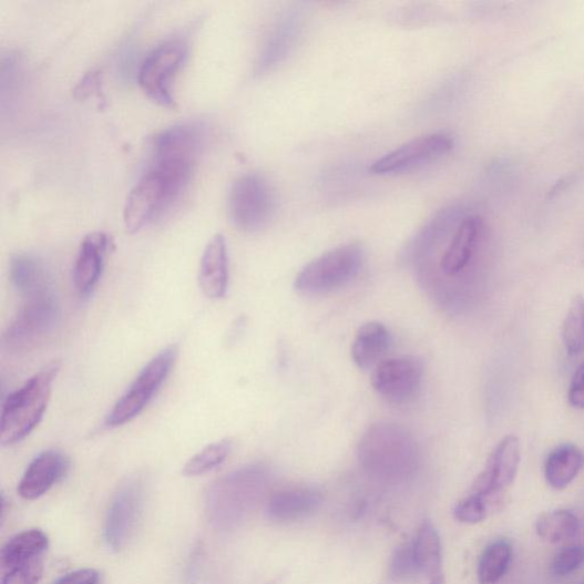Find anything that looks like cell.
<instances>
[{
    "instance_id": "12",
    "label": "cell",
    "mask_w": 584,
    "mask_h": 584,
    "mask_svg": "<svg viewBox=\"0 0 584 584\" xmlns=\"http://www.w3.org/2000/svg\"><path fill=\"white\" fill-rule=\"evenodd\" d=\"M453 148V140L444 133L424 135L412 140L383 155L371 165L375 174L402 173L431 164L444 157Z\"/></svg>"
},
{
    "instance_id": "19",
    "label": "cell",
    "mask_w": 584,
    "mask_h": 584,
    "mask_svg": "<svg viewBox=\"0 0 584 584\" xmlns=\"http://www.w3.org/2000/svg\"><path fill=\"white\" fill-rule=\"evenodd\" d=\"M301 30L298 16H288L270 32L256 64L258 74L270 71L280 64L295 48Z\"/></svg>"
},
{
    "instance_id": "18",
    "label": "cell",
    "mask_w": 584,
    "mask_h": 584,
    "mask_svg": "<svg viewBox=\"0 0 584 584\" xmlns=\"http://www.w3.org/2000/svg\"><path fill=\"white\" fill-rule=\"evenodd\" d=\"M228 254L225 238L219 235L208 243L201 262L199 283L207 298L222 299L228 289Z\"/></svg>"
},
{
    "instance_id": "17",
    "label": "cell",
    "mask_w": 584,
    "mask_h": 584,
    "mask_svg": "<svg viewBox=\"0 0 584 584\" xmlns=\"http://www.w3.org/2000/svg\"><path fill=\"white\" fill-rule=\"evenodd\" d=\"M107 249L109 237L103 232H93L83 240L73 268L74 288L82 298L91 296L98 287Z\"/></svg>"
},
{
    "instance_id": "16",
    "label": "cell",
    "mask_w": 584,
    "mask_h": 584,
    "mask_svg": "<svg viewBox=\"0 0 584 584\" xmlns=\"http://www.w3.org/2000/svg\"><path fill=\"white\" fill-rule=\"evenodd\" d=\"M324 494L314 486H294L270 494L266 502V515L280 524L295 523L318 512Z\"/></svg>"
},
{
    "instance_id": "29",
    "label": "cell",
    "mask_w": 584,
    "mask_h": 584,
    "mask_svg": "<svg viewBox=\"0 0 584 584\" xmlns=\"http://www.w3.org/2000/svg\"><path fill=\"white\" fill-rule=\"evenodd\" d=\"M492 514L489 504L480 496L470 494L460 500L453 510L454 519L464 524H478Z\"/></svg>"
},
{
    "instance_id": "24",
    "label": "cell",
    "mask_w": 584,
    "mask_h": 584,
    "mask_svg": "<svg viewBox=\"0 0 584 584\" xmlns=\"http://www.w3.org/2000/svg\"><path fill=\"white\" fill-rule=\"evenodd\" d=\"M389 332L380 322H368L357 332L352 345V358L361 369H369L387 352Z\"/></svg>"
},
{
    "instance_id": "4",
    "label": "cell",
    "mask_w": 584,
    "mask_h": 584,
    "mask_svg": "<svg viewBox=\"0 0 584 584\" xmlns=\"http://www.w3.org/2000/svg\"><path fill=\"white\" fill-rule=\"evenodd\" d=\"M188 182L167 170L150 165L129 194L124 208L126 230L134 235L164 217L181 199Z\"/></svg>"
},
{
    "instance_id": "31",
    "label": "cell",
    "mask_w": 584,
    "mask_h": 584,
    "mask_svg": "<svg viewBox=\"0 0 584 584\" xmlns=\"http://www.w3.org/2000/svg\"><path fill=\"white\" fill-rule=\"evenodd\" d=\"M389 566H391L389 567V575H391L392 580L398 582L419 574L416 565L412 541L403 543L402 546L396 551L391 565Z\"/></svg>"
},
{
    "instance_id": "14",
    "label": "cell",
    "mask_w": 584,
    "mask_h": 584,
    "mask_svg": "<svg viewBox=\"0 0 584 584\" xmlns=\"http://www.w3.org/2000/svg\"><path fill=\"white\" fill-rule=\"evenodd\" d=\"M485 221L467 214L453 228L450 240L440 259V269L445 278H454L469 268L486 237Z\"/></svg>"
},
{
    "instance_id": "1",
    "label": "cell",
    "mask_w": 584,
    "mask_h": 584,
    "mask_svg": "<svg viewBox=\"0 0 584 584\" xmlns=\"http://www.w3.org/2000/svg\"><path fill=\"white\" fill-rule=\"evenodd\" d=\"M268 484L269 474L259 464L218 479L205 495V511L212 526L219 531L242 526L266 496Z\"/></svg>"
},
{
    "instance_id": "15",
    "label": "cell",
    "mask_w": 584,
    "mask_h": 584,
    "mask_svg": "<svg viewBox=\"0 0 584 584\" xmlns=\"http://www.w3.org/2000/svg\"><path fill=\"white\" fill-rule=\"evenodd\" d=\"M70 465L69 457L59 450L39 453L19 483V494L25 500L43 496L68 475Z\"/></svg>"
},
{
    "instance_id": "28",
    "label": "cell",
    "mask_w": 584,
    "mask_h": 584,
    "mask_svg": "<svg viewBox=\"0 0 584 584\" xmlns=\"http://www.w3.org/2000/svg\"><path fill=\"white\" fill-rule=\"evenodd\" d=\"M563 341L568 356L584 352V298L575 296L563 325Z\"/></svg>"
},
{
    "instance_id": "5",
    "label": "cell",
    "mask_w": 584,
    "mask_h": 584,
    "mask_svg": "<svg viewBox=\"0 0 584 584\" xmlns=\"http://www.w3.org/2000/svg\"><path fill=\"white\" fill-rule=\"evenodd\" d=\"M363 263V249L348 244L306 265L296 278L295 288L307 296L324 295L352 281Z\"/></svg>"
},
{
    "instance_id": "36",
    "label": "cell",
    "mask_w": 584,
    "mask_h": 584,
    "mask_svg": "<svg viewBox=\"0 0 584 584\" xmlns=\"http://www.w3.org/2000/svg\"><path fill=\"white\" fill-rule=\"evenodd\" d=\"M582 584H584V582Z\"/></svg>"
},
{
    "instance_id": "9",
    "label": "cell",
    "mask_w": 584,
    "mask_h": 584,
    "mask_svg": "<svg viewBox=\"0 0 584 584\" xmlns=\"http://www.w3.org/2000/svg\"><path fill=\"white\" fill-rule=\"evenodd\" d=\"M187 55V47L181 39H170L143 60L137 78L145 95L155 103L173 107V83Z\"/></svg>"
},
{
    "instance_id": "2",
    "label": "cell",
    "mask_w": 584,
    "mask_h": 584,
    "mask_svg": "<svg viewBox=\"0 0 584 584\" xmlns=\"http://www.w3.org/2000/svg\"><path fill=\"white\" fill-rule=\"evenodd\" d=\"M359 460L365 472L383 484H401L418 470L419 453L404 428L378 423L369 428L359 444Z\"/></svg>"
},
{
    "instance_id": "8",
    "label": "cell",
    "mask_w": 584,
    "mask_h": 584,
    "mask_svg": "<svg viewBox=\"0 0 584 584\" xmlns=\"http://www.w3.org/2000/svg\"><path fill=\"white\" fill-rule=\"evenodd\" d=\"M146 500V485L142 477L124 481L113 494L104 524L107 547L113 552L124 551L137 530Z\"/></svg>"
},
{
    "instance_id": "13",
    "label": "cell",
    "mask_w": 584,
    "mask_h": 584,
    "mask_svg": "<svg viewBox=\"0 0 584 584\" xmlns=\"http://www.w3.org/2000/svg\"><path fill=\"white\" fill-rule=\"evenodd\" d=\"M423 366L413 357L387 360L377 366L372 375L375 391L392 404H404L419 392Z\"/></svg>"
},
{
    "instance_id": "22",
    "label": "cell",
    "mask_w": 584,
    "mask_h": 584,
    "mask_svg": "<svg viewBox=\"0 0 584 584\" xmlns=\"http://www.w3.org/2000/svg\"><path fill=\"white\" fill-rule=\"evenodd\" d=\"M584 453L573 444H563L553 450L544 463V477L555 490H564L581 473Z\"/></svg>"
},
{
    "instance_id": "26",
    "label": "cell",
    "mask_w": 584,
    "mask_h": 584,
    "mask_svg": "<svg viewBox=\"0 0 584 584\" xmlns=\"http://www.w3.org/2000/svg\"><path fill=\"white\" fill-rule=\"evenodd\" d=\"M537 535L550 543H559L574 536L580 530L578 519L570 511L542 514L536 521Z\"/></svg>"
},
{
    "instance_id": "10",
    "label": "cell",
    "mask_w": 584,
    "mask_h": 584,
    "mask_svg": "<svg viewBox=\"0 0 584 584\" xmlns=\"http://www.w3.org/2000/svg\"><path fill=\"white\" fill-rule=\"evenodd\" d=\"M229 215L235 225L245 232L264 228L276 209L275 192L258 174H247L232 185L228 197Z\"/></svg>"
},
{
    "instance_id": "35",
    "label": "cell",
    "mask_w": 584,
    "mask_h": 584,
    "mask_svg": "<svg viewBox=\"0 0 584 584\" xmlns=\"http://www.w3.org/2000/svg\"><path fill=\"white\" fill-rule=\"evenodd\" d=\"M430 584H445L444 574L438 575L430 580Z\"/></svg>"
},
{
    "instance_id": "33",
    "label": "cell",
    "mask_w": 584,
    "mask_h": 584,
    "mask_svg": "<svg viewBox=\"0 0 584 584\" xmlns=\"http://www.w3.org/2000/svg\"><path fill=\"white\" fill-rule=\"evenodd\" d=\"M101 575L94 568H82L68 573L54 584H100Z\"/></svg>"
},
{
    "instance_id": "27",
    "label": "cell",
    "mask_w": 584,
    "mask_h": 584,
    "mask_svg": "<svg viewBox=\"0 0 584 584\" xmlns=\"http://www.w3.org/2000/svg\"><path fill=\"white\" fill-rule=\"evenodd\" d=\"M232 451V443L224 440L213 443L192 457L184 465L183 474L187 478L206 475L225 462Z\"/></svg>"
},
{
    "instance_id": "25",
    "label": "cell",
    "mask_w": 584,
    "mask_h": 584,
    "mask_svg": "<svg viewBox=\"0 0 584 584\" xmlns=\"http://www.w3.org/2000/svg\"><path fill=\"white\" fill-rule=\"evenodd\" d=\"M513 557V550L508 540L491 542L482 553L478 565V577L481 584H496L508 574Z\"/></svg>"
},
{
    "instance_id": "6",
    "label": "cell",
    "mask_w": 584,
    "mask_h": 584,
    "mask_svg": "<svg viewBox=\"0 0 584 584\" xmlns=\"http://www.w3.org/2000/svg\"><path fill=\"white\" fill-rule=\"evenodd\" d=\"M59 318L60 306L53 288L23 297L3 336L4 347L12 352L32 348L55 329Z\"/></svg>"
},
{
    "instance_id": "11",
    "label": "cell",
    "mask_w": 584,
    "mask_h": 584,
    "mask_svg": "<svg viewBox=\"0 0 584 584\" xmlns=\"http://www.w3.org/2000/svg\"><path fill=\"white\" fill-rule=\"evenodd\" d=\"M520 462L519 439L513 436L505 437L491 454L486 469L475 481L471 494L482 498L492 513L501 510L502 495L512 486Z\"/></svg>"
},
{
    "instance_id": "34",
    "label": "cell",
    "mask_w": 584,
    "mask_h": 584,
    "mask_svg": "<svg viewBox=\"0 0 584 584\" xmlns=\"http://www.w3.org/2000/svg\"><path fill=\"white\" fill-rule=\"evenodd\" d=\"M568 401L572 407L584 410V363L574 373L570 386Z\"/></svg>"
},
{
    "instance_id": "7",
    "label": "cell",
    "mask_w": 584,
    "mask_h": 584,
    "mask_svg": "<svg viewBox=\"0 0 584 584\" xmlns=\"http://www.w3.org/2000/svg\"><path fill=\"white\" fill-rule=\"evenodd\" d=\"M177 355V347L168 346L143 368L127 392L107 414V427L124 426L145 410L171 375Z\"/></svg>"
},
{
    "instance_id": "21",
    "label": "cell",
    "mask_w": 584,
    "mask_h": 584,
    "mask_svg": "<svg viewBox=\"0 0 584 584\" xmlns=\"http://www.w3.org/2000/svg\"><path fill=\"white\" fill-rule=\"evenodd\" d=\"M10 278L22 297L53 288L45 263L31 254H19L12 258Z\"/></svg>"
},
{
    "instance_id": "23",
    "label": "cell",
    "mask_w": 584,
    "mask_h": 584,
    "mask_svg": "<svg viewBox=\"0 0 584 584\" xmlns=\"http://www.w3.org/2000/svg\"><path fill=\"white\" fill-rule=\"evenodd\" d=\"M412 547L419 574L430 580L443 574L441 537L432 522L421 523L412 540Z\"/></svg>"
},
{
    "instance_id": "30",
    "label": "cell",
    "mask_w": 584,
    "mask_h": 584,
    "mask_svg": "<svg viewBox=\"0 0 584 584\" xmlns=\"http://www.w3.org/2000/svg\"><path fill=\"white\" fill-rule=\"evenodd\" d=\"M44 573L43 559L0 571V584H38Z\"/></svg>"
},
{
    "instance_id": "32",
    "label": "cell",
    "mask_w": 584,
    "mask_h": 584,
    "mask_svg": "<svg viewBox=\"0 0 584 584\" xmlns=\"http://www.w3.org/2000/svg\"><path fill=\"white\" fill-rule=\"evenodd\" d=\"M584 564V546L583 544H572L563 549L554 559L552 564V572L556 576H566Z\"/></svg>"
},
{
    "instance_id": "3",
    "label": "cell",
    "mask_w": 584,
    "mask_h": 584,
    "mask_svg": "<svg viewBox=\"0 0 584 584\" xmlns=\"http://www.w3.org/2000/svg\"><path fill=\"white\" fill-rule=\"evenodd\" d=\"M60 366L53 362L10 395L0 417V443L13 447L24 441L48 410Z\"/></svg>"
},
{
    "instance_id": "20",
    "label": "cell",
    "mask_w": 584,
    "mask_h": 584,
    "mask_svg": "<svg viewBox=\"0 0 584 584\" xmlns=\"http://www.w3.org/2000/svg\"><path fill=\"white\" fill-rule=\"evenodd\" d=\"M49 544V536L42 530L31 529L16 534L0 552V571L43 559Z\"/></svg>"
}]
</instances>
